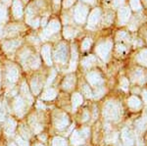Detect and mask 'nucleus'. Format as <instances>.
<instances>
[{"label":"nucleus","mask_w":147,"mask_h":146,"mask_svg":"<svg viewBox=\"0 0 147 146\" xmlns=\"http://www.w3.org/2000/svg\"><path fill=\"white\" fill-rule=\"evenodd\" d=\"M68 55V48L65 43H60L55 50V59L59 62H65Z\"/></svg>","instance_id":"f257e3e1"},{"label":"nucleus","mask_w":147,"mask_h":146,"mask_svg":"<svg viewBox=\"0 0 147 146\" xmlns=\"http://www.w3.org/2000/svg\"><path fill=\"white\" fill-rule=\"evenodd\" d=\"M59 30H60V23H59L57 20H52L49 22L48 27H47L46 30H44L42 36L48 37V36H50L52 34H55V32H57Z\"/></svg>","instance_id":"f03ea898"},{"label":"nucleus","mask_w":147,"mask_h":146,"mask_svg":"<svg viewBox=\"0 0 147 146\" xmlns=\"http://www.w3.org/2000/svg\"><path fill=\"white\" fill-rule=\"evenodd\" d=\"M87 14V9L86 7L82 5H78L77 8L75 9V19L77 22L79 23H84L85 18H86Z\"/></svg>","instance_id":"7ed1b4c3"},{"label":"nucleus","mask_w":147,"mask_h":146,"mask_svg":"<svg viewBox=\"0 0 147 146\" xmlns=\"http://www.w3.org/2000/svg\"><path fill=\"white\" fill-rule=\"evenodd\" d=\"M13 13L15 18L20 19L23 16L24 14V10H23V6L22 3H21L20 0H14L13 2Z\"/></svg>","instance_id":"20e7f679"},{"label":"nucleus","mask_w":147,"mask_h":146,"mask_svg":"<svg viewBox=\"0 0 147 146\" xmlns=\"http://www.w3.org/2000/svg\"><path fill=\"white\" fill-rule=\"evenodd\" d=\"M41 54H42V57H43L44 61L46 62L47 65H51V48L50 45H44L42 47L41 49Z\"/></svg>","instance_id":"39448f33"},{"label":"nucleus","mask_w":147,"mask_h":146,"mask_svg":"<svg viewBox=\"0 0 147 146\" xmlns=\"http://www.w3.org/2000/svg\"><path fill=\"white\" fill-rule=\"evenodd\" d=\"M21 44L20 40H10V41H6L4 42L3 47L6 51L8 52H11V51H14L17 47Z\"/></svg>","instance_id":"423d86ee"},{"label":"nucleus","mask_w":147,"mask_h":146,"mask_svg":"<svg viewBox=\"0 0 147 146\" xmlns=\"http://www.w3.org/2000/svg\"><path fill=\"white\" fill-rule=\"evenodd\" d=\"M110 49H111V43H109V42H107V43H102L97 48V52L99 53V55L106 57L108 55Z\"/></svg>","instance_id":"0eeeda50"},{"label":"nucleus","mask_w":147,"mask_h":146,"mask_svg":"<svg viewBox=\"0 0 147 146\" xmlns=\"http://www.w3.org/2000/svg\"><path fill=\"white\" fill-rule=\"evenodd\" d=\"M99 17H100V11H99L98 9H95V10L91 13V15L89 16V19H88L89 25H91V26L96 25V23L98 22V20H99Z\"/></svg>","instance_id":"6e6552de"},{"label":"nucleus","mask_w":147,"mask_h":146,"mask_svg":"<svg viewBox=\"0 0 147 146\" xmlns=\"http://www.w3.org/2000/svg\"><path fill=\"white\" fill-rule=\"evenodd\" d=\"M18 76V72L16 70V68H12V69L9 70L8 72V77H9V81H14L16 79V77Z\"/></svg>","instance_id":"1a4fd4ad"},{"label":"nucleus","mask_w":147,"mask_h":146,"mask_svg":"<svg viewBox=\"0 0 147 146\" xmlns=\"http://www.w3.org/2000/svg\"><path fill=\"white\" fill-rule=\"evenodd\" d=\"M74 34H75V32H74L73 29H71V28H65V30H64V36L66 38H71L72 36H74Z\"/></svg>","instance_id":"9d476101"},{"label":"nucleus","mask_w":147,"mask_h":146,"mask_svg":"<svg viewBox=\"0 0 147 146\" xmlns=\"http://www.w3.org/2000/svg\"><path fill=\"white\" fill-rule=\"evenodd\" d=\"M7 17V11L3 6L0 4V22H3L6 20Z\"/></svg>","instance_id":"9b49d317"},{"label":"nucleus","mask_w":147,"mask_h":146,"mask_svg":"<svg viewBox=\"0 0 147 146\" xmlns=\"http://www.w3.org/2000/svg\"><path fill=\"white\" fill-rule=\"evenodd\" d=\"M90 44H91V40L90 39H85V40L82 42V49L84 50H86L90 47Z\"/></svg>","instance_id":"f8f14e48"},{"label":"nucleus","mask_w":147,"mask_h":146,"mask_svg":"<svg viewBox=\"0 0 147 146\" xmlns=\"http://www.w3.org/2000/svg\"><path fill=\"white\" fill-rule=\"evenodd\" d=\"M73 3H74V0H64V7L68 8V7H70Z\"/></svg>","instance_id":"ddd939ff"},{"label":"nucleus","mask_w":147,"mask_h":146,"mask_svg":"<svg viewBox=\"0 0 147 146\" xmlns=\"http://www.w3.org/2000/svg\"><path fill=\"white\" fill-rule=\"evenodd\" d=\"M39 65V59L38 58H35V60H32V68H37Z\"/></svg>","instance_id":"4468645a"},{"label":"nucleus","mask_w":147,"mask_h":146,"mask_svg":"<svg viewBox=\"0 0 147 146\" xmlns=\"http://www.w3.org/2000/svg\"><path fill=\"white\" fill-rule=\"evenodd\" d=\"M32 27H34V28H37L39 26V19H35L34 21H32Z\"/></svg>","instance_id":"2eb2a0df"},{"label":"nucleus","mask_w":147,"mask_h":146,"mask_svg":"<svg viewBox=\"0 0 147 146\" xmlns=\"http://www.w3.org/2000/svg\"><path fill=\"white\" fill-rule=\"evenodd\" d=\"M2 34H3V29H2V27L0 26V35H1Z\"/></svg>","instance_id":"dca6fc26"},{"label":"nucleus","mask_w":147,"mask_h":146,"mask_svg":"<svg viewBox=\"0 0 147 146\" xmlns=\"http://www.w3.org/2000/svg\"><path fill=\"white\" fill-rule=\"evenodd\" d=\"M45 23H46V19H43V21H42V24H41V25H42V26H44V25H45Z\"/></svg>","instance_id":"f3484780"},{"label":"nucleus","mask_w":147,"mask_h":146,"mask_svg":"<svg viewBox=\"0 0 147 146\" xmlns=\"http://www.w3.org/2000/svg\"><path fill=\"white\" fill-rule=\"evenodd\" d=\"M84 1H86V2H89V3H93V0H84Z\"/></svg>","instance_id":"a211bd4d"},{"label":"nucleus","mask_w":147,"mask_h":146,"mask_svg":"<svg viewBox=\"0 0 147 146\" xmlns=\"http://www.w3.org/2000/svg\"><path fill=\"white\" fill-rule=\"evenodd\" d=\"M3 1H4V2H8L9 0H3Z\"/></svg>","instance_id":"6ab92c4d"}]
</instances>
